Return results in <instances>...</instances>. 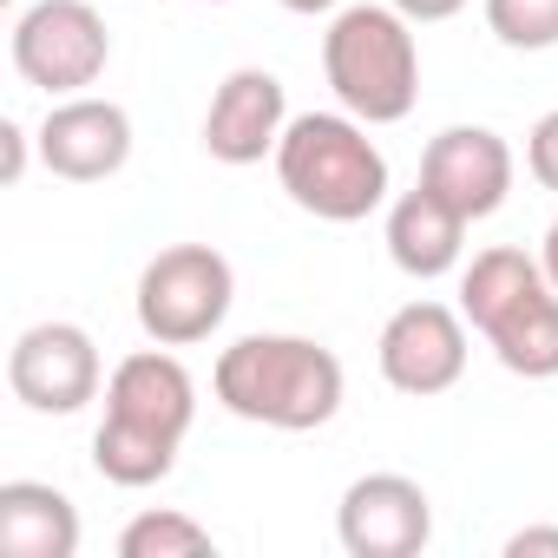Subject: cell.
<instances>
[{
  "instance_id": "cell-1",
  "label": "cell",
  "mask_w": 558,
  "mask_h": 558,
  "mask_svg": "<svg viewBox=\"0 0 558 558\" xmlns=\"http://www.w3.org/2000/svg\"><path fill=\"white\" fill-rule=\"evenodd\" d=\"M197 421V381L171 349H138L106 375V421L93 434V466L99 480L138 493L171 480L178 447Z\"/></svg>"
},
{
  "instance_id": "cell-2",
  "label": "cell",
  "mask_w": 558,
  "mask_h": 558,
  "mask_svg": "<svg viewBox=\"0 0 558 558\" xmlns=\"http://www.w3.org/2000/svg\"><path fill=\"white\" fill-rule=\"evenodd\" d=\"M210 395L236 421L276 434H316L342 414L349 375L342 355L323 349L316 336H236L210 368Z\"/></svg>"
},
{
  "instance_id": "cell-3",
  "label": "cell",
  "mask_w": 558,
  "mask_h": 558,
  "mask_svg": "<svg viewBox=\"0 0 558 558\" xmlns=\"http://www.w3.org/2000/svg\"><path fill=\"white\" fill-rule=\"evenodd\" d=\"M276 178L290 204L323 223H362L388 204V158L355 112H303L276 145Z\"/></svg>"
},
{
  "instance_id": "cell-4",
  "label": "cell",
  "mask_w": 558,
  "mask_h": 558,
  "mask_svg": "<svg viewBox=\"0 0 558 558\" xmlns=\"http://www.w3.org/2000/svg\"><path fill=\"white\" fill-rule=\"evenodd\" d=\"M323 73L342 112H355L362 125H401L421 99V47H414V21L388 0H362L342 8L323 34Z\"/></svg>"
},
{
  "instance_id": "cell-5",
  "label": "cell",
  "mask_w": 558,
  "mask_h": 558,
  "mask_svg": "<svg viewBox=\"0 0 558 558\" xmlns=\"http://www.w3.org/2000/svg\"><path fill=\"white\" fill-rule=\"evenodd\" d=\"M236 303V269L210 243H171L138 269V329L158 349H197Z\"/></svg>"
},
{
  "instance_id": "cell-6",
  "label": "cell",
  "mask_w": 558,
  "mask_h": 558,
  "mask_svg": "<svg viewBox=\"0 0 558 558\" xmlns=\"http://www.w3.org/2000/svg\"><path fill=\"white\" fill-rule=\"evenodd\" d=\"M8 53L27 86H40L47 99H73L99 86V73L112 66V34L93 0H34L14 21Z\"/></svg>"
},
{
  "instance_id": "cell-7",
  "label": "cell",
  "mask_w": 558,
  "mask_h": 558,
  "mask_svg": "<svg viewBox=\"0 0 558 558\" xmlns=\"http://www.w3.org/2000/svg\"><path fill=\"white\" fill-rule=\"evenodd\" d=\"M8 388L34 414H80L106 388L99 342L80 323H34L8 349Z\"/></svg>"
},
{
  "instance_id": "cell-8",
  "label": "cell",
  "mask_w": 558,
  "mask_h": 558,
  "mask_svg": "<svg viewBox=\"0 0 558 558\" xmlns=\"http://www.w3.org/2000/svg\"><path fill=\"white\" fill-rule=\"evenodd\" d=\"M375 362H381V381L395 395H447L460 375H466V316L447 310V303H401L388 323H381V342H375Z\"/></svg>"
},
{
  "instance_id": "cell-9",
  "label": "cell",
  "mask_w": 558,
  "mask_h": 558,
  "mask_svg": "<svg viewBox=\"0 0 558 558\" xmlns=\"http://www.w3.org/2000/svg\"><path fill=\"white\" fill-rule=\"evenodd\" d=\"M336 538L349 558H414L434 538V499L408 473H362L336 506Z\"/></svg>"
},
{
  "instance_id": "cell-10",
  "label": "cell",
  "mask_w": 558,
  "mask_h": 558,
  "mask_svg": "<svg viewBox=\"0 0 558 558\" xmlns=\"http://www.w3.org/2000/svg\"><path fill=\"white\" fill-rule=\"evenodd\" d=\"M40 165L66 184H106L132 165V112L119 99H53L47 125H40Z\"/></svg>"
},
{
  "instance_id": "cell-11",
  "label": "cell",
  "mask_w": 558,
  "mask_h": 558,
  "mask_svg": "<svg viewBox=\"0 0 558 558\" xmlns=\"http://www.w3.org/2000/svg\"><path fill=\"white\" fill-rule=\"evenodd\" d=\"M512 178H519V158L493 125H447L421 151V184L440 191L466 223L493 217L512 197Z\"/></svg>"
},
{
  "instance_id": "cell-12",
  "label": "cell",
  "mask_w": 558,
  "mask_h": 558,
  "mask_svg": "<svg viewBox=\"0 0 558 558\" xmlns=\"http://www.w3.org/2000/svg\"><path fill=\"white\" fill-rule=\"evenodd\" d=\"M290 132V99H283V80L269 66H236L217 93H210V112H204V151L217 165H263L276 158Z\"/></svg>"
},
{
  "instance_id": "cell-13",
  "label": "cell",
  "mask_w": 558,
  "mask_h": 558,
  "mask_svg": "<svg viewBox=\"0 0 558 558\" xmlns=\"http://www.w3.org/2000/svg\"><path fill=\"white\" fill-rule=\"evenodd\" d=\"M460 250H466V217H460L440 191L414 184V191H401V197L388 204V256H395L401 276L434 283V276L460 269Z\"/></svg>"
},
{
  "instance_id": "cell-14",
  "label": "cell",
  "mask_w": 558,
  "mask_h": 558,
  "mask_svg": "<svg viewBox=\"0 0 558 558\" xmlns=\"http://www.w3.org/2000/svg\"><path fill=\"white\" fill-rule=\"evenodd\" d=\"M80 551V506L47 480L0 486V558H73Z\"/></svg>"
},
{
  "instance_id": "cell-15",
  "label": "cell",
  "mask_w": 558,
  "mask_h": 558,
  "mask_svg": "<svg viewBox=\"0 0 558 558\" xmlns=\"http://www.w3.org/2000/svg\"><path fill=\"white\" fill-rule=\"evenodd\" d=\"M538 290H551L545 283V263L538 256H525V250H512V243H499V250H480L466 269H460V316H466V329H493V323H506L525 296H538Z\"/></svg>"
},
{
  "instance_id": "cell-16",
  "label": "cell",
  "mask_w": 558,
  "mask_h": 558,
  "mask_svg": "<svg viewBox=\"0 0 558 558\" xmlns=\"http://www.w3.org/2000/svg\"><path fill=\"white\" fill-rule=\"evenodd\" d=\"M493 355L506 375H525V381H551L558 375V290H538L525 296L506 323L486 329Z\"/></svg>"
},
{
  "instance_id": "cell-17",
  "label": "cell",
  "mask_w": 558,
  "mask_h": 558,
  "mask_svg": "<svg viewBox=\"0 0 558 558\" xmlns=\"http://www.w3.org/2000/svg\"><path fill=\"white\" fill-rule=\"evenodd\" d=\"M210 551H217L210 525H197L191 512H171V506H151L119 532V558H210Z\"/></svg>"
},
{
  "instance_id": "cell-18",
  "label": "cell",
  "mask_w": 558,
  "mask_h": 558,
  "mask_svg": "<svg viewBox=\"0 0 558 558\" xmlns=\"http://www.w3.org/2000/svg\"><path fill=\"white\" fill-rule=\"evenodd\" d=\"M480 8H486V27L499 47H512V53L558 47V0H480Z\"/></svg>"
},
{
  "instance_id": "cell-19",
  "label": "cell",
  "mask_w": 558,
  "mask_h": 558,
  "mask_svg": "<svg viewBox=\"0 0 558 558\" xmlns=\"http://www.w3.org/2000/svg\"><path fill=\"white\" fill-rule=\"evenodd\" d=\"M525 171H532L545 191H558V112H545V119L525 132Z\"/></svg>"
},
{
  "instance_id": "cell-20",
  "label": "cell",
  "mask_w": 558,
  "mask_h": 558,
  "mask_svg": "<svg viewBox=\"0 0 558 558\" xmlns=\"http://www.w3.org/2000/svg\"><path fill=\"white\" fill-rule=\"evenodd\" d=\"M27 178V125L21 119H0V184H21Z\"/></svg>"
},
{
  "instance_id": "cell-21",
  "label": "cell",
  "mask_w": 558,
  "mask_h": 558,
  "mask_svg": "<svg viewBox=\"0 0 558 558\" xmlns=\"http://www.w3.org/2000/svg\"><path fill=\"white\" fill-rule=\"evenodd\" d=\"M558 558V525H519L512 538H506V558Z\"/></svg>"
},
{
  "instance_id": "cell-22",
  "label": "cell",
  "mask_w": 558,
  "mask_h": 558,
  "mask_svg": "<svg viewBox=\"0 0 558 558\" xmlns=\"http://www.w3.org/2000/svg\"><path fill=\"white\" fill-rule=\"evenodd\" d=\"M388 8H401L414 27H434V21H453L460 8H473V0H388Z\"/></svg>"
},
{
  "instance_id": "cell-23",
  "label": "cell",
  "mask_w": 558,
  "mask_h": 558,
  "mask_svg": "<svg viewBox=\"0 0 558 558\" xmlns=\"http://www.w3.org/2000/svg\"><path fill=\"white\" fill-rule=\"evenodd\" d=\"M538 263H545V283L558 290V217H551V230H545V243H538Z\"/></svg>"
},
{
  "instance_id": "cell-24",
  "label": "cell",
  "mask_w": 558,
  "mask_h": 558,
  "mask_svg": "<svg viewBox=\"0 0 558 558\" xmlns=\"http://www.w3.org/2000/svg\"><path fill=\"white\" fill-rule=\"evenodd\" d=\"M276 8H290V14H336L342 0H276Z\"/></svg>"
},
{
  "instance_id": "cell-25",
  "label": "cell",
  "mask_w": 558,
  "mask_h": 558,
  "mask_svg": "<svg viewBox=\"0 0 558 558\" xmlns=\"http://www.w3.org/2000/svg\"><path fill=\"white\" fill-rule=\"evenodd\" d=\"M204 8H223V0H204Z\"/></svg>"
}]
</instances>
